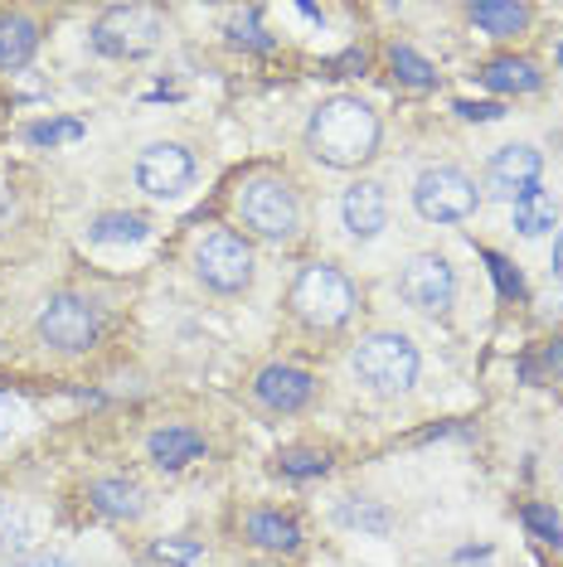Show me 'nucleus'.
I'll use <instances>...</instances> for the list:
<instances>
[{
  "mask_svg": "<svg viewBox=\"0 0 563 567\" xmlns=\"http://www.w3.org/2000/svg\"><path fill=\"white\" fill-rule=\"evenodd\" d=\"M379 117L360 97H326L306 122V146L330 171H360L379 156Z\"/></svg>",
  "mask_w": 563,
  "mask_h": 567,
  "instance_id": "f257e3e1",
  "label": "nucleus"
},
{
  "mask_svg": "<svg viewBox=\"0 0 563 567\" xmlns=\"http://www.w3.org/2000/svg\"><path fill=\"white\" fill-rule=\"evenodd\" d=\"M287 306H291V316L301 320V326H311V330H340L345 320L355 316V287H350V277L340 272V267H330V262H311V267H301V277L291 281V291H287Z\"/></svg>",
  "mask_w": 563,
  "mask_h": 567,
  "instance_id": "f03ea898",
  "label": "nucleus"
},
{
  "mask_svg": "<svg viewBox=\"0 0 563 567\" xmlns=\"http://www.w3.org/2000/svg\"><path fill=\"white\" fill-rule=\"evenodd\" d=\"M418 364H422V359H418V344L408 340V334H399V330L365 334V340L355 344V354H350L355 379H360L369 393H383V398L413 389Z\"/></svg>",
  "mask_w": 563,
  "mask_h": 567,
  "instance_id": "7ed1b4c3",
  "label": "nucleus"
},
{
  "mask_svg": "<svg viewBox=\"0 0 563 567\" xmlns=\"http://www.w3.org/2000/svg\"><path fill=\"white\" fill-rule=\"evenodd\" d=\"M238 214L253 234L273 238V243H287L301 228V204L291 195L287 179H277V175H253L238 189Z\"/></svg>",
  "mask_w": 563,
  "mask_h": 567,
  "instance_id": "20e7f679",
  "label": "nucleus"
},
{
  "mask_svg": "<svg viewBox=\"0 0 563 567\" xmlns=\"http://www.w3.org/2000/svg\"><path fill=\"white\" fill-rule=\"evenodd\" d=\"M165 20L151 6H112L93 24V49L108 59H141L161 44Z\"/></svg>",
  "mask_w": 563,
  "mask_h": 567,
  "instance_id": "39448f33",
  "label": "nucleus"
},
{
  "mask_svg": "<svg viewBox=\"0 0 563 567\" xmlns=\"http://www.w3.org/2000/svg\"><path fill=\"white\" fill-rule=\"evenodd\" d=\"M477 204H481L477 179L467 171H457V165H432L413 185V209L428 224H462V218L477 214Z\"/></svg>",
  "mask_w": 563,
  "mask_h": 567,
  "instance_id": "423d86ee",
  "label": "nucleus"
},
{
  "mask_svg": "<svg viewBox=\"0 0 563 567\" xmlns=\"http://www.w3.org/2000/svg\"><path fill=\"white\" fill-rule=\"evenodd\" d=\"M195 272L209 291L219 296H234V291H248L253 281V248L243 243L238 234H228V228H219V234L199 238L195 248Z\"/></svg>",
  "mask_w": 563,
  "mask_h": 567,
  "instance_id": "0eeeda50",
  "label": "nucleus"
},
{
  "mask_svg": "<svg viewBox=\"0 0 563 567\" xmlns=\"http://www.w3.org/2000/svg\"><path fill=\"white\" fill-rule=\"evenodd\" d=\"M399 296L413 306V311H422V316H447V311H452V301H457V272H452V262L438 257V252L408 257L403 272H399Z\"/></svg>",
  "mask_w": 563,
  "mask_h": 567,
  "instance_id": "6e6552de",
  "label": "nucleus"
},
{
  "mask_svg": "<svg viewBox=\"0 0 563 567\" xmlns=\"http://www.w3.org/2000/svg\"><path fill=\"white\" fill-rule=\"evenodd\" d=\"M102 334V320L93 311V301H83V296H49V306L40 311V340L54 344L63 354H83L93 350Z\"/></svg>",
  "mask_w": 563,
  "mask_h": 567,
  "instance_id": "1a4fd4ad",
  "label": "nucleus"
},
{
  "mask_svg": "<svg viewBox=\"0 0 563 567\" xmlns=\"http://www.w3.org/2000/svg\"><path fill=\"white\" fill-rule=\"evenodd\" d=\"M190 179H195V156L185 146H175V141H156V146H146L136 156V185L151 199H181Z\"/></svg>",
  "mask_w": 563,
  "mask_h": 567,
  "instance_id": "9d476101",
  "label": "nucleus"
},
{
  "mask_svg": "<svg viewBox=\"0 0 563 567\" xmlns=\"http://www.w3.org/2000/svg\"><path fill=\"white\" fill-rule=\"evenodd\" d=\"M540 175H544V156L534 146H505L495 151L491 165H485V189L505 204H520L524 195L540 189Z\"/></svg>",
  "mask_w": 563,
  "mask_h": 567,
  "instance_id": "9b49d317",
  "label": "nucleus"
},
{
  "mask_svg": "<svg viewBox=\"0 0 563 567\" xmlns=\"http://www.w3.org/2000/svg\"><path fill=\"white\" fill-rule=\"evenodd\" d=\"M253 393L273 412H301L316 398V379L297 364H267L258 379H253Z\"/></svg>",
  "mask_w": 563,
  "mask_h": 567,
  "instance_id": "f8f14e48",
  "label": "nucleus"
},
{
  "mask_svg": "<svg viewBox=\"0 0 563 567\" xmlns=\"http://www.w3.org/2000/svg\"><path fill=\"white\" fill-rule=\"evenodd\" d=\"M340 218L345 228H350V238H379L383 228H389V195H383V185H375V179H360V185L345 189L340 199Z\"/></svg>",
  "mask_w": 563,
  "mask_h": 567,
  "instance_id": "ddd939ff",
  "label": "nucleus"
},
{
  "mask_svg": "<svg viewBox=\"0 0 563 567\" xmlns=\"http://www.w3.org/2000/svg\"><path fill=\"white\" fill-rule=\"evenodd\" d=\"M146 451L161 471H185L190 461L204 456V436L195 427H161V432H151Z\"/></svg>",
  "mask_w": 563,
  "mask_h": 567,
  "instance_id": "4468645a",
  "label": "nucleus"
},
{
  "mask_svg": "<svg viewBox=\"0 0 563 567\" xmlns=\"http://www.w3.org/2000/svg\"><path fill=\"white\" fill-rule=\"evenodd\" d=\"M467 16H471V24H477V30L495 34V40H510V34H520L524 24H530L534 10L520 6V0H477Z\"/></svg>",
  "mask_w": 563,
  "mask_h": 567,
  "instance_id": "2eb2a0df",
  "label": "nucleus"
},
{
  "mask_svg": "<svg viewBox=\"0 0 563 567\" xmlns=\"http://www.w3.org/2000/svg\"><path fill=\"white\" fill-rule=\"evenodd\" d=\"M481 83L491 87V93H540V83H544V73L534 69L530 59H491L481 69Z\"/></svg>",
  "mask_w": 563,
  "mask_h": 567,
  "instance_id": "dca6fc26",
  "label": "nucleus"
},
{
  "mask_svg": "<svg viewBox=\"0 0 563 567\" xmlns=\"http://www.w3.org/2000/svg\"><path fill=\"white\" fill-rule=\"evenodd\" d=\"M88 499H93V509L112 514V519H141V509H146V495H141L136 481H93Z\"/></svg>",
  "mask_w": 563,
  "mask_h": 567,
  "instance_id": "f3484780",
  "label": "nucleus"
},
{
  "mask_svg": "<svg viewBox=\"0 0 563 567\" xmlns=\"http://www.w3.org/2000/svg\"><path fill=\"white\" fill-rule=\"evenodd\" d=\"M40 49V24L24 16H0V69H24Z\"/></svg>",
  "mask_w": 563,
  "mask_h": 567,
  "instance_id": "a211bd4d",
  "label": "nucleus"
},
{
  "mask_svg": "<svg viewBox=\"0 0 563 567\" xmlns=\"http://www.w3.org/2000/svg\"><path fill=\"white\" fill-rule=\"evenodd\" d=\"M248 538L258 548H273V553H291L301 544V528L297 519H282V514H248Z\"/></svg>",
  "mask_w": 563,
  "mask_h": 567,
  "instance_id": "6ab92c4d",
  "label": "nucleus"
},
{
  "mask_svg": "<svg viewBox=\"0 0 563 567\" xmlns=\"http://www.w3.org/2000/svg\"><path fill=\"white\" fill-rule=\"evenodd\" d=\"M554 224H559V204H554V195H544V189H534V195H524L515 204V228L524 238L554 234Z\"/></svg>",
  "mask_w": 563,
  "mask_h": 567,
  "instance_id": "aec40b11",
  "label": "nucleus"
},
{
  "mask_svg": "<svg viewBox=\"0 0 563 567\" xmlns=\"http://www.w3.org/2000/svg\"><path fill=\"white\" fill-rule=\"evenodd\" d=\"M151 234V224L141 214H98L88 224V238L93 243H141Z\"/></svg>",
  "mask_w": 563,
  "mask_h": 567,
  "instance_id": "412c9836",
  "label": "nucleus"
},
{
  "mask_svg": "<svg viewBox=\"0 0 563 567\" xmlns=\"http://www.w3.org/2000/svg\"><path fill=\"white\" fill-rule=\"evenodd\" d=\"M389 69H393V79L408 83V87H438V69H432L413 44H393L389 49Z\"/></svg>",
  "mask_w": 563,
  "mask_h": 567,
  "instance_id": "4be33fe9",
  "label": "nucleus"
},
{
  "mask_svg": "<svg viewBox=\"0 0 563 567\" xmlns=\"http://www.w3.org/2000/svg\"><path fill=\"white\" fill-rule=\"evenodd\" d=\"M336 524L360 528V534H389L393 514L383 509V505H375V499H345V505L336 509Z\"/></svg>",
  "mask_w": 563,
  "mask_h": 567,
  "instance_id": "5701e85b",
  "label": "nucleus"
},
{
  "mask_svg": "<svg viewBox=\"0 0 563 567\" xmlns=\"http://www.w3.org/2000/svg\"><path fill=\"white\" fill-rule=\"evenodd\" d=\"M520 519H524V528H530L534 538H540V544H549V548H563V519L549 505H540V499H534V505H524L520 509Z\"/></svg>",
  "mask_w": 563,
  "mask_h": 567,
  "instance_id": "b1692460",
  "label": "nucleus"
},
{
  "mask_svg": "<svg viewBox=\"0 0 563 567\" xmlns=\"http://www.w3.org/2000/svg\"><path fill=\"white\" fill-rule=\"evenodd\" d=\"M151 558L165 563V567H199L204 548L195 538H156V544H151Z\"/></svg>",
  "mask_w": 563,
  "mask_h": 567,
  "instance_id": "393cba45",
  "label": "nucleus"
},
{
  "mask_svg": "<svg viewBox=\"0 0 563 567\" xmlns=\"http://www.w3.org/2000/svg\"><path fill=\"white\" fill-rule=\"evenodd\" d=\"M277 466H282V475H297V481H306V475H326L330 456H326V451H282Z\"/></svg>",
  "mask_w": 563,
  "mask_h": 567,
  "instance_id": "a878e982",
  "label": "nucleus"
},
{
  "mask_svg": "<svg viewBox=\"0 0 563 567\" xmlns=\"http://www.w3.org/2000/svg\"><path fill=\"white\" fill-rule=\"evenodd\" d=\"M228 40L248 44V49H273V34L258 24V10H243L238 20H228Z\"/></svg>",
  "mask_w": 563,
  "mask_h": 567,
  "instance_id": "bb28decb",
  "label": "nucleus"
},
{
  "mask_svg": "<svg viewBox=\"0 0 563 567\" xmlns=\"http://www.w3.org/2000/svg\"><path fill=\"white\" fill-rule=\"evenodd\" d=\"M485 267H491V277H495V287H501L505 301H524V277L505 262L501 252H485Z\"/></svg>",
  "mask_w": 563,
  "mask_h": 567,
  "instance_id": "cd10ccee",
  "label": "nucleus"
},
{
  "mask_svg": "<svg viewBox=\"0 0 563 567\" xmlns=\"http://www.w3.org/2000/svg\"><path fill=\"white\" fill-rule=\"evenodd\" d=\"M79 136H83V122H69V117L30 126V141H34V146H63V141H79Z\"/></svg>",
  "mask_w": 563,
  "mask_h": 567,
  "instance_id": "c85d7f7f",
  "label": "nucleus"
},
{
  "mask_svg": "<svg viewBox=\"0 0 563 567\" xmlns=\"http://www.w3.org/2000/svg\"><path fill=\"white\" fill-rule=\"evenodd\" d=\"M20 417H24V408H20V398H10V393H0V442H10V432L20 427Z\"/></svg>",
  "mask_w": 563,
  "mask_h": 567,
  "instance_id": "c756f323",
  "label": "nucleus"
},
{
  "mask_svg": "<svg viewBox=\"0 0 563 567\" xmlns=\"http://www.w3.org/2000/svg\"><path fill=\"white\" fill-rule=\"evenodd\" d=\"M457 117L462 122H495L501 117V102H457Z\"/></svg>",
  "mask_w": 563,
  "mask_h": 567,
  "instance_id": "7c9ffc66",
  "label": "nucleus"
},
{
  "mask_svg": "<svg viewBox=\"0 0 563 567\" xmlns=\"http://www.w3.org/2000/svg\"><path fill=\"white\" fill-rule=\"evenodd\" d=\"M544 369L549 373H554V379H563V340H554V344H544Z\"/></svg>",
  "mask_w": 563,
  "mask_h": 567,
  "instance_id": "2f4dec72",
  "label": "nucleus"
},
{
  "mask_svg": "<svg viewBox=\"0 0 563 567\" xmlns=\"http://www.w3.org/2000/svg\"><path fill=\"white\" fill-rule=\"evenodd\" d=\"M554 277L563 281V234H559V243H554Z\"/></svg>",
  "mask_w": 563,
  "mask_h": 567,
  "instance_id": "473e14b6",
  "label": "nucleus"
},
{
  "mask_svg": "<svg viewBox=\"0 0 563 567\" xmlns=\"http://www.w3.org/2000/svg\"><path fill=\"white\" fill-rule=\"evenodd\" d=\"M16 567H63L59 558H30V563H16Z\"/></svg>",
  "mask_w": 563,
  "mask_h": 567,
  "instance_id": "72a5a7b5",
  "label": "nucleus"
},
{
  "mask_svg": "<svg viewBox=\"0 0 563 567\" xmlns=\"http://www.w3.org/2000/svg\"><path fill=\"white\" fill-rule=\"evenodd\" d=\"M559 59H563V54H559Z\"/></svg>",
  "mask_w": 563,
  "mask_h": 567,
  "instance_id": "f704fd0d",
  "label": "nucleus"
}]
</instances>
